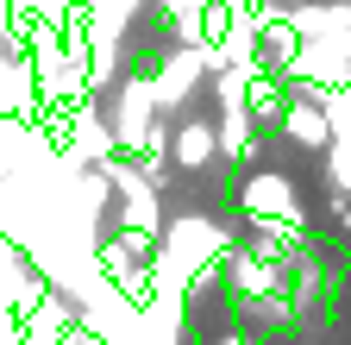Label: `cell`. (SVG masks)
Masks as SVG:
<instances>
[{"instance_id": "6da1fadb", "label": "cell", "mask_w": 351, "mask_h": 345, "mask_svg": "<svg viewBox=\"0 0 351 345\" xmlns=\"http://www.w3.org/2000/svg\"><path fill=\"white\" fill-rule=\"evenodd\" d=\"M157 107V82L151 75H132L125 88H119V107H113V139L119 145H132V151H145V139H151V126H145V113Z\"/></svg>"}, {"instance_id": "7a4b0ae2", "label": "cell", "mask_w": 351, "mask_h": 345, "mask_svg": "<svg viewBox=\"0 0 351 345\" xmlns=\"http://www.w3.org/2000/svg\"><path fill=\"white\" fill-rule=\"evenodd\" d=\"M239 207L251 213V220H301V207H295V189H289V176H276V169L251 176V182L239 189Z\"/></svg>"}, {"instance_id": "3957f363", "label": "cell", "mask_w": 351, "mask_h": 345, "mask_svg": "<svg viewBox=\"0 0 351 345\" xmlns=\"http://www.w3.org/2000/svg\"><path fill=\"white\" fill-rule=\"evenodd\" d=\"M207 69H213V63H207V45H189V51L163 57V69L151 75V82H157V107H176V101H182V95L195 88Z\"/></svg>"}, {"instance_id": "277c9868", "label": "cell", "mask_w": 351, "mask_h": 345, "mask_svg": "<svg viewBox=\"0 0 351 345\" xmlns=\"http://www.w3.org/2000/svg\"><path fill=\"white\" fill-rule=\"evenodd\" d=\"M213 151H219V126H207V119L176 126V139H169V157L182 163V169H207V163H213Z\"/></svg>"}, {"instance_id": "5b68a950", "label": "cell", "mask_w": 351, "mask_h": 345, "mask_svg": "<svg viewBox=\"0 0 351 345\" xmlns=\"http://www.w3.org/2000/svg\"><path fill=\"white\" fill-rule=\"evenodd\" d=\"M282 132H289L295 145H314V151H320V145L332 139V113H326L314 95H307V101H295V107L282 113Z\"/></svg>"}, {"instance_id": "8992f818", "label": "cell", "mask_w": 351, "mask_h": 345, "mask_svg": "<svg viewBox=\"0 0 351 345\" xmlns=\"http://www.w3.org/2000/svg\"><path fill=\"white\" fill-rule=\"evenodd\" d=\"M219 145H226V151H251V107H226V119H219Z\"/></svg>"}, {"instance_id": "52a82bcc", "label": "cell", "mask_w": 351, "mask_h": 345, "mask_svg": "<svg viewBox=\"0 0 351 345\" xmlns=\"http://www.w3.org/2000/svg\"><path fill=\"white\" fill-rule=\"evenodd\" d=\"M232 276H239L245 295H263L270 289V257H232Z\"/></svg>"}, {"instance_id": "ba28073f", "label": "cell", "mask_w": 351, "mask_h": 345, "mask_svg": "<svg viewBox=\"0 0 351 345\" xmlns=\"http://www.w3.org/2000/svg\"><path fill=\"white\" fill-rule=\"evenodd\" d=\"M0 345H25V326L19 320H0Z\"/></svg>"}]
</instances>
